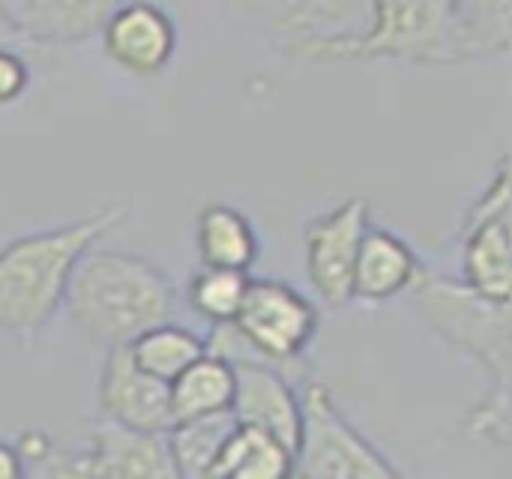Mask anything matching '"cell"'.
I'll return each instance as SVG.
<instances>
[{
	"label": "cell",
	"mask_w": 512,
	"mask_h": 479,
	"mask_svg": "<svg viewBox=\"0 0 512 479\" xmlns=\"http://www.w3.org/2000/svg\"><path fill=\"white\" fill-rule=\"evenodd\" d=\"M228 6L255 21L279 51L318 60L339 42L366 30L369 0H228Z\"/></svg>",
	"instance_id": "6"
},
{
	"label": "cell",
	"mask_w": 512,
	"mask_h": 479,
	"mask_svg": "<svg viewBox=\"0 0 512 479\" xmlns=\"http://www.w3.org/2000/svg\"><path fill=\"white\" fill-rule=\"evenodd\" d=\"M222 354H228L237 369V396H234L237 420L282 438L297 453L300 426H303V399L291 384V378L279 366L249 354L246 348L243 351L228 348Z\"/></svg>",
	"instance_id": "13"
},
{
	"label": "cell",
	"mask_w": 512,
	"mask_h": 479,
	"mask_svg": "<svg viewBox=\"0 0 512 479\" xmlns=\"http://www.w3.org/2000/svg\"><path fill=\"white\" fill-rule=\"evenodd\" d=\"M177 285L150 258L123 249H90L66 297V318L96 348H117L177 318Z\"/></svg>",
	"instance_id": "3"
},
{
	"label": "cell",
	"mask_w": 512,
	"mask_h": 479,
	"mask_svg": "<svg viewBox=\"0 0 512 479\" xmlns=\"http://www.w3.org/2000/svg\"><path fill=\"white\" fill-rule=\"evenodd\" d=\"M363 33L333 45L321 63L408 60L456 66V0H369Z\"/></svg>",
	"instance_id": "4"
},
{
	"label": "cell",
	"mask_w": 512,
	"mask_h": 479,
	"mask_svg": "<svg viewBox=\"0 0 512 479\" xmlns=\"http://www.w3.org/2000/svg\"><path fill=\"white\" fill-rule=\"evenodd\" d=\"M297 468V456L294 450L258 429V426H246L237 423V429L231 432L228 444L219 453V462L213 468V479H285L294 477Z\"/></svg>",
	"instance_id": "18"
},
{
	"label": "cell",
	"mask_w": 512,
	"mask_h": 479,
	"mask_svg": "<svg viewBox=\"0 0 512 479\" xmlns=\"http://www.w3.org/2000/svg\"><path fill=\"white\" fill-rule=\"evenodd\" d=\"M234 411H219L207 417L180 420L168 429V450L180 479H204L213 474L222 447L237 429Z\"/></svg>",
	"instance_id": "19"
},
{
	"label": "cell",
	"mask_w": 512,
	"mask_h": 479,
	"mask_svg": "<svg viewBox=\"0 0 512 479\" xmlns=\"http://www.w3.org/2000/svg\"><path fill=\"white\" fill-rule=\"evenodd\" d=\"M168 390H171L174 423L219 414V411H234V396H237L234 360L228 354L210 348L183 375H177L168 384Z\"/></svg>",
	"instance_id": "16"
},
{
	"label": "cell",
	"mask_w": 512,
	"mask_h": 479,
	"mask_svg": "<svg viewBox=\"0 0 512 479\" xmlns=\"http://www.w3.org/2000/svg\"><path fill=\"white\" fill-rule=\"evenodd\" d=\"M24 471H27V465H24L18 447L0 441V479H18Z\"/></svg>",
	"instance_id": "25"
},
{
	"label": "cell",
	"mask_w": 512,
	"mask_h": 479,
	"mask_svg": "<svg viewBox=\"0 0 512 479\" xmlns=\"http://www.w3.org/2000/svg\"><path fill=\"white\" fill-rule=\"evenodd\" d=\"M303 426L297 441V477L309 479H390L399 468L375 450L354 423L339 411L333 393L321 381H306L300 390Z\"/></svg>",
	"instance_id": "5"
},
{
	"label": "cell",
	"mask_w": 512,
	"mask_h": 479,
	"mask_svg": "<svg viewBox=\"0 0 512 479\" xmlns=\"http://www.w3.org/2000/svg\"><path fill=\"white\" fill-rule=\"evenodd\" d=\"M210 351V342L201 339L195 330L180 327L174 321L159 324L144 330L138 339L129 342V354L132 360L153 378L171 384L177 375H183L198 357H204Z\"/></svg>",
	"instance_id": "21"
},
{
	"label": "cell",
	"mask_w": 512,
	"mask_h": 479,
	"mask_svg": "<svg viewBox=\"0 0 512 479\" xmlns=\"http://www.w3.org/2000/svg\"><path fill=\"white\" fill-rule=\"evenodd\" d=\"M42 474L78 479H177L168 432H138L108 420L90 426L75 453L66 456L54 450Z\"/></svg>",
	"instance_id": "9"
},
{
	"label": "cell",
	"mask_w": 512,
	"mask_h": 479,
	"mask_svg": "<svg viewBox=\"0 0 512 479\" xmlns=\"http://www.w3.org/2000/svg\"><path fill=\"white\" fill-rule=\"evenodd\" d=\"M249 282H252V276L246 270L201 264L186 282V303L207 324L228 327V324H234V318L246 300Z\"/></svg>",
	"instance_id": "22"
},
{
	"label": "cell",
	"mask_w": 512,
	"mask_h": 479,
	"mask_svg": "<svg viewBox=\"0 0 512 479\" xmlns=\"http://www.w3.org/2000/svg\"><path fill=\"white\" fill-rule=\"evenodd\" d=\"M318 324V306L303 291L279 279H252L231 330L249 354L285 372L300 363Z\"/></svg>",
	"instance_id": "7"
},
{
	"label": "cell",
	"mask_w": 512,
	"mask_h": 479,
	"mask_svg": "<svg viewBox=\"0 0 512 479\" xmlns=\"http://www.w3.org/2000/svg\"><path fill=\"white\" fill-rule=\"evenodd\" d=\"M408 294L423 324L483 375L480 399L465 417V435L489 447H504L510 438L512 297L489 300L465 279L426 270Z\"/></svg>",
	"instance_id": "1"
},
{
	"label": "cell",
	"mask_w": 512,
	"mask_h": 479,
	"mask_svg": "<svg viewBox=\"0 0 512 479\" xmlns=\"http://www.w3.org/2000/svg\"><path fill=\"white\" fill-rule=\"evenodd\" d=\"M96 405L102 420L138 429V432H168L174 426L171 390L165 381L147 375L129 354V345L105 351L99 369Z\"/></svg>",
	"instance_id": "12"
},
{
	"label": "cell",
	"mask_w": 512,
	"mask_h": 479,
	"mask_svg": "<svg viewBox=\"0 0 512 479\" xmlns=\"http://www.w3.org/2000/svg\"><path fill=\"white\" fill-rule=\"evenodd\" d=\"M195 249L207 267L249 273L258 261V231L243 210L231 204H207L195 219Z\"/></svg>",
	"instance_id": "17"
},
{
	"label": "cell",
	"mask_w": 512,
	"mask_h": 479,
	"mask_svg": "<svg viewBox=\"0 0 512 479\" xmlns=\"http://www.w3.org/2000/svg\"><path fill=\"white\" fill-rule=\"evenodd\" d=\"M512 45V0H456V63L504 54Z\"/></svg>",
	"instance_id": "20"
},
{
	"label": "cell",
	"mask_w": 512,
	"mask_h": 479,
	"mask_svg": "<svg viewBox=\"0 0 512 479\" xmlns=\"http://www.w3.org/2000/svg\"><path fill=\"white\" fill-rule=\"evenodd\" d=\"M105 57L135 75L156 78L162 75L177 54V24L153 0H123L99 33Z\"/></svg>",
	"instance_id": "11"
},
{
	"label": "cell",
	"mask_w": 512,
	"mask_h": 479,
	"mask_svg": "<svg viewBox=\"0 0 512 479\" xmlns=\"http://www.w3.org/2000/svg\"><path fill=\"white\" fill-rule=\"evenodd\" d=\"M30 90V63L12 45H0V108L15 105Z\"/></svg>",
	"instance_id": "23"
},
{
	"label": "cell",
	"mask_w": 512,
	"mask_h": 479,
	"mask_svg": "<svg viewBox=\"0 0 512 479\" xmlns=\"http://www.w3.org/2000/svg\"><path fill=\"white\" fill-rule=\"evenodd\" d=\"M423 276L420 255L387 228H369L354 267V300L387 303L408 294Z\"/></svg>",
	"instance_id": "15"
},
{
	"label": "cell",
	"mask_w": 512,
	"mask_h": 479,
	"mask_svg": "<svg viewBox=\"0 0 512 479\" xmlns=\"http://www.w3.org/2000/svg\"><path fill=\"white\" fill-rule=\"evenodd\" d=\"M123 0H0L15 45L69 48L102 33Z\"/></svg>",
	"instance_id": "14"
},
{
	"label": "cell",
	"mask_w": 512,
	"mask_h": 479,
	"mask_svg": "<svg viewBox=\"0 0 512 479\" xmlns=\"http://www.w3.org/2000/svg\"><path fill=\"white\" fill-rule=\"evenodd\" d=\"M126 219L129 204L111 201L75 222L9 240L0 249V333L18 342L36 339L63 312L87 252Z\"/></svg>",
	"instance_id": "2"
},
{
	"label": "cell",
	"mask_w": 512,
	"mask_h": 479,
	"mask_svg": "<svg viewBox=\"0 0 512 479\" xmlns=\"http://www.w3.org/2000/svg\"><path fill=\"white\" fill-rule=\"evenodd\" d=\"M512 171L501 159L462 222V279L489 300L512 297Z\"/></svg>",
	"instance_id": "8"
},
{
	"label": "cell",
	"mask_w": 512,
	"mask_h": 479,
	"mask_svg": "<svg viewBox=\"0 0 512 479\" xmlns=\"http://www.w3.org/2000/svg\"><path fill=\"white\" fill-rule=\"evenodd\" d=\"M369 228V201L360 195L321 213L306 228V276L330 309L354 300V267Z\"/></svg>",
	"instance_id": "10"
},
{
	"label": "cell",
	"mask_w": 512,
	"mask_h": 479,
	"mask_svg": "<svg viewBox=\"0 0 512 479\" xmlns=\"http://www.w3.org/2000/svg\"><path fill=\"white\" fill-rule=\"evenodd\" d=\"M15 447H18V453H21V459H24V465H36L39 471L51 462V456H54V441L45 435V432H39V429H27V432H21V438L15 441Z\"/></svg>",
	"instance_id": "24"
}]
</instances>
